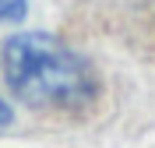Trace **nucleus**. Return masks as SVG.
<instances>
[{
	"mask_svg": "<svg viewBox=\"0 0 155 148\" xmlns=\"http://www.w3.org/2000/svg\"><path fill=\"white\" fill-rule=\"evenodd\" d=\"M11 120H14V113H11V106L0 99V130H7V127H11Z\"/></svg>",
	"mask_w": 155,
	"mask_h": 148,
	"instance_id": "7ed1b4c3",
	"label": "nucleus"
},
{
	"mask_svg": "<svg viewBox=\"0 0 155 148\" xmlns=\"http://www.w3.org/2000/svg\"><path fill=\"white\" fill-rule=\"evenodd\" d=\"M0 67L7 88L35 109H78L95 95V74L64 39L49 32H18L4 42Z\"/></svg>",
	"mask_w": 155,
	"mask_h": 148,
	"instance_id": "f257e3e1",
	"label": "nucleus"
},
{
	"mask_svg": "<svg viewBox=\"0 0 155 148\" xmlns=\"http://www.w3.org/2000/svg\"><path fill=\"white\" fill-rule=\"evenodd\" d=\"M28 14V0H0V25L4 21H21Z\"/></svg>",
	"mask_w": 155,
	"mask_h": 148,
	"instance_id": "f03ea898",
	"label": "nucleus"
}]
</instances>
